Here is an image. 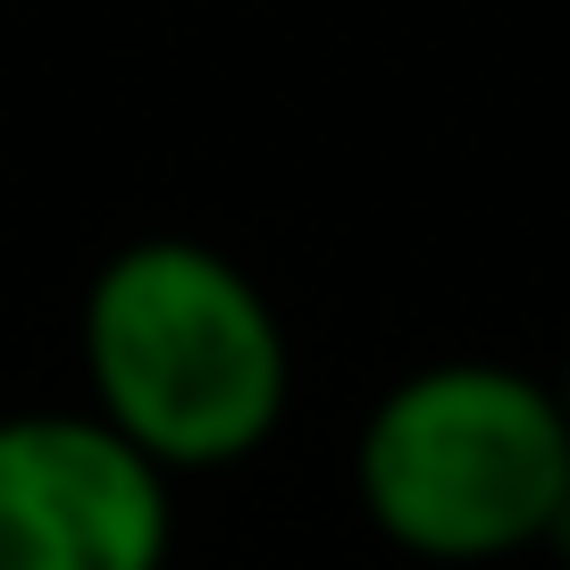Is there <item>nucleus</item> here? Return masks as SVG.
<instances>
[{
  "mask_svg": "<svg viewBox=\"0 0 570 570\" xmlns=\"http://www.w3.org/2000/svg\"><path fill=\"white\" fill-rule=\"evenodd\" d=\"M168 470L101 411L0 420V570H160Z\"/></svg>",
  "mask_w": 570,
  "mask_h": 570,
  "instance_id": "obj_3",
  "label": "nucleus"
},
{
  "mask_svg": "<svg viewBox=\"0 0 570 570\" xmlns=\"http://www.w3.org/2000/svg\"><path fill=\"white\" fill-rule=\"evenodd\" d=\"M92 411L160 470H227L285 420L294 361L268 294L210 244L142 235L85 294Z\"/></svg>",
  "mask_w": 570,
  "mask_h": 570,
  "instance_id": "obj_1",
  "label": "nucleus"
},
{
  "mask_svg": "<svg viewBox=\"0 0 570 570\" xmlns=\"http://www.w3.org/2000/svg\"><path fill=\"white\" fill-rule=\"evenodd\" d=\"M562 420H570V386H562Z\"/></svg>",
  "mask_w": 570,
  "mask_h": 570,
  "instance_id": "obj_5",
  "label": "nucleus"
},
{
  "mask_svg": "<svg viewBox=\"0 0 570 570\" xmlns=\"http://www.w3.org/2000/svg\"><path fill=\"white\" fill-rule=\"evenodd\" d=\"M546 553L570 562V487H562V503H553V520H546Z\"/></svg>",
  "mask_w": 570,
  "mask_h": 570,
  "instance_id": "obj_4",
  "label": "nucleus"
},
{
  "mask_svg": "<svg viewBox=\"0 0 570 570\" xmlns=\"http://www.w3.org/2000/svg\"><path fill=\"white\" fill-rule=\"evenodd\" d=\"M353 487L370 529L420 562L529 553L570 487L562 394L503 361H436L370 411Z\"/></svg>",
  "mask_w": 570,
  "mask_h": 570,
  "instance_id": "obj_2",
  "label": "nucleus"
}]
</instances>
